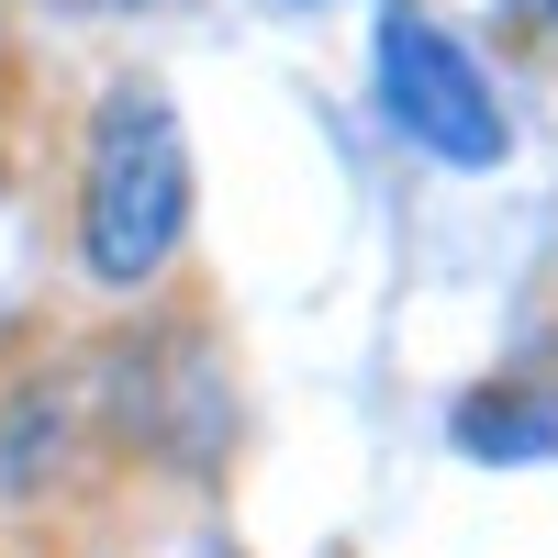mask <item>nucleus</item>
Returning <instances> with one entry per match:
<instances>
[{
    "label": "nucleus",
    "mask_w": 558,
    "mask_h": 558,
    "mask_svg": "<svg viewBox=\"0 0 558 558\" xmlns=\"http://www.w3.org/2000/svg\"><path fill=\"white\" fill-rule=\"evenodd\" d=\"M191 235V146L157 89H112L89 123V179H78V268L101 291H146Z\"/></svg>",
    "instance_id": "1"
},
{
    "label": "nucleus",
    "mask_w": 558,
    "mask_h": 558,
    "mask_svg": "<svg viewBox=\"0 0 558 558\" xmlns=\"http://www.w3.org/2000/svg\"><path fill=\"white\" fill-rule=\"evenodd\" d=\"M368 68H380V112L402 146H425L436 168H502V101H492V78L481 57L458 45L436 12H380V45H368Z\"/></svg>",
    "instance_id": "2"
},
{
    "label": "nucleus",
    "mask_w": 558,
    "mask_h": 558,
    "mask_svg": "<svg viewBox=\"0 0 558 558\" xmlns=\"http://www.w3.org/2000/svg\"><path fill=\"white\" fill-rule=\"evenodd\" d=\"M536 12H547V23H558V0H536Z\"/></svg>",
    "instance_id": "3"
}]
</instances>
